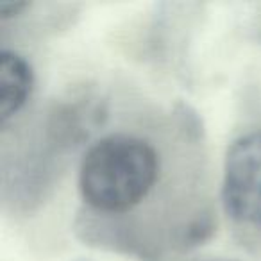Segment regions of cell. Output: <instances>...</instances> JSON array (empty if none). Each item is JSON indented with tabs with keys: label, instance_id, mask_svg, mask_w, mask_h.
Wrapping results in <instances>:
<instances>
[{
	"label": "cell",
	"instance_id": "6da1fadb",
	"mask_svg": "<svg viewBox=\"0 0 261 261\" xmlns=\"http://www.w3.org/2000/svg\"><path fill=\"white\" fill-rule=\"evenodd\" d=\"M160 177L161 156L154 143L118 130L88 147L77 185L86 210L123 217L154 192Z\"/></svg>",
	"mask_w": 261,
	"mask_h": 261
},
{
	"label": "cell",
	"instance_id": "7a4b0ae2",
	"mask_svg": "<svg viewBox=\"0 0 261 261\" xmlns=\"http://www.w3.org/2000/svg\"><path fill=\"white\" fill-rule=\"evenodd\" d=\"M104 116L93 98L59 102L47 111L41 127L15 156L4 163V195L13 206L31 210L48 195L58 174L73 150L88 136V129Z\"/></svg>",
	"mask_w": 261,
	"mask_h": 261
},
{
	"label": "cell",
	"instance_id": "3957f363",
	"mask_svg": "<svg viewBox=\"0 0 261 261\" xmlns=\"http://www.w3.org/2000/svg\"><path fill=\"white\" fill-rule=\"evenodd\" d=\"M222 204L236 224L261 229V130L240 136L227 149Z\"/></svg>",
	"mask_w": 261,
	"mask_h": 261
},
{
	"label": "cell",
	"instance_id": "277c9868",
	"mask_svg": "<svg viewBox=\"0 0 261 261\" xmlns=\"http://www.w3.org/2000/svg\"><path fill=\"white\" fill-rule=\"evenodd\" d=\"M73 227L77 236L88 245L133 254L142 259H152L150 249L123 217H111L84 210L77 215Z\"/></svg>",
	"mask_w": 261,
	"mask_h": 261
},
{
	"label": "cell",
	"instance_id": "5b68a950",
	"mask_svg": "<svg viewBox=\"0 0 261 261\" xmlns=\"http://www.w3.org/2000/svg\"><path fill=\"white\" fill-rule=\"evenodd\" d=\"M34 88V70L22 54L0 52V122L2 125L22 111Z\"/></svg>",
	"mask_w": 261,
	"mask_h": 261
},
{
	"label": "cell",
	"instance_id": "8992f818",
	"mask_svg": "<svg viewBox=\"0 0 261 261\" xmlns=\"http://www.w3.org/2000/svg\"><path fill=\"white\" fill-rule=\"evenodd\" d=\"M175 115L179 118V127L186 133L190 140L197 142L202 135V122H200L199 115L193 111L190 106H185V104H179L177 109H175Z\"/></svg>",
	"mask_w": 261,
	"mask_h": 261
},
{
	"label": "cell",
	"instance_id": "52a82bcc",
	"mask_svg": "<svg viewBox=\"0 0 261 261\" xmlns=\"http://www.w3.org/2000/svg\"><path fill=\"white\" fill-rule=\"evenodd\" d=\"M31 6H33L31 2H4V4L0 6V18H2V22L16 18V16L22 15L25 9H29Z\"/></svg>",
	"mask_w": 261,
	"mask_h": 261
},
{
	"label": "cell",
	"instance_id": "ba28073f",
	"mask_svg": "<svg viewBox=\"0 0 261 261\" xmlns=\"http://www.w3.org/2000/svg\"><path fill=\"white\" fill-rule=\"evenodd\" d=\"M200 261H236V259H200Z\"/></svg>",
	"mask_w": 261,
	"mask_h": 261
},
{
	"label": "cell",
	"instance_id": "9c48e42d",
	"mask_svg": "<svg viewBox=\"0 0 261 261\" xmlns=\"http://www.w3.org/2000/svg\"><path fill=\"white\" fill-rule=\"evenodd\" d=\"M75 261H90V259H75Z\"/></svg>",
	"mask_w": 261,
	"mask_h": 261
}]
</instances>
